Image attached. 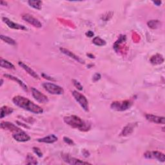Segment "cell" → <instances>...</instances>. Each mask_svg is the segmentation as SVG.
<instances>
[{"instance_id":"1","label":"cell","mask_w":165,"mask_h":165,"mask_svg":"<svg viewBox=\"0 0 165 165\" xmlns=\"http://www.w3.org/2000/svg\"><path fill=\"white\" fill-rule=\"evenodd\" d=\"M13 101L14 104L18 106V107L27 110L32 114H40L43 112V109L40 106L34 103L32 101L23 96H14L13 99Z\"/></svg>"},{"instance_id":"2","label":"cell","mask_w":165,"mask_h":165,"mask_svg":"<svg viewBox=\"0 0 165 165\" xmlns=\"http://www.w3.org/2000/svg\"><path fill=\"white\" fill-rule=\"evenodd\" d=\"M63 121L70 126L78 129L82 132H87L90 128V125L88 123L82 120L77 115L65 116L63 118Z\"/></svg>"},{"instance_id":"3","label":"cell","mask_w":165,"mask_h":165,"mask_svg":"<svg viewBox=\"0 0 165 165\" xmlns=\"http://www.w3.org/2000/svg\"><path fill=\"white\" fill-rule=\"evenodd\" d=\"M132 105V102L129 100L125 101H116L112 103L110 105V108L116 111H125L129 109H130Z\"/></svg>"},{"instance_id":"4","label":"cell","mask_w":165,"mask_h":165,"mask_svg":"<svg viewBox=\"0 0 165 165\" xmlns=\"http://www.w3.org/2000/svg\"><path fill=\"white\" fill-rule=\"evenodd\" d=\"M72 94L75 100L79 103V104L82 107V109L85 112H88L89 110V106H88V101L86 98V97L84 95H82V93L76 90H74L72 92Z\"/></svg>"},{"instance_id":"5","label":"cell","mask_w":165,"mask_h":165,"mask_svg":"<svg viewBox=\"0 0 165 165\" xmlns=\"http://www.w3.org/2000/svg\"><path fill=\"white\" fill-rule=\"evenodd\" d=\"M43 87L46 92L53 95H61L64 93V90L62 87L52 82H44L43 83Z\"/></svg>"},{"instance_id":"6","label":"cell","mask_w":165,"mask_h":165,"mask_svg":"<svg viewBox=\"0 0 165 165\" xmlns=\"http://www.w3.org/2000/svg\"><path fill=\"white\" fill-rule=\"evenodd\" d=\"M144 157L147 159H157L161 162L165 161L164 154L158 151H148L144 154Z\"/></svg>"},{"instance_id":"7","label":"cell","mask_w":165,"mask_h":165,"mask_svg":"<svg viewBox=\"0 0 165 165\" xmlns=\"http://www.w3.org/2000/svg\"><path fill=\"white\" fill-rule=\"evenodd\" d=\"M32 94L34 98L40 103H46L49 102V99L43 93L40 92L38 90L32 87L31 88Z\"/></svg>"},{"instance_id":"8","label":"cell","mask_w":165,"mask_h":165,"mask_svg":"<svg viewBox=\"0 0 165 165\" xmlns=\"http://www.w3.org/2000/svg\"><path fill=\"white\" fill-rule=\"evenodd\" d=\"M63 161L70 164H74V165H79V164H91L90 162L82 161L80 159H76L75 157H72L70 156L68 154H62L61 156Z\"/></svg>"},{"instance_id":"9","label":"cell","mask_w":165,"mask_h":165,"mask_svg":"<svg viewBox=\"0 0 165 165\" xmlns=\"http://www.w3.org/2000/svg\"><path fill=\"white\" fill-rule=\"evenodd\" d=\"M22 19L24 21H27V23H29V24L34 26V27L41 28L42 27L41 23L38 19L34 18V16H32L29 14H26L25 15H23L22 16Z\"/></svg>"},{"instance_id":"10","label":"cell","mask_w":165,"mask_h":165,"mask_svg":"<svg viewBox=\"0 0 165 165\" xmlns=\"http://www.w3.org/2000/svg\"><path fill=\"white\" fill-rule=\"evenodd\" d=\"M2 20L5 23V24L10 29H16V30H27V28L23 26L22 25H19L18 23H16L13 21H12L10 19H9L7 18L3 17L2 18Z\"/></svg>"},{"instance_id":"11","label":"cell","mask_w":165,"mask_h":165,"mask_svg":"<svg viewBox=\"0 0 165 165\" xmlns=\"http://www.w3.org/2000/svg\"><path fill=\"white\" fill-rule=\"evenodd\" d=\"M145 117L146 119L150 122L156 124H161V125L165 124V118L164 117L157 116L153 114H146Z\"/></svg>"},{"instance_id":"12","label":"cell","mask_w":165,"mask_h":165,"mask_svg":"<svg viewBox=\"0 0 165 165\" xmlns=\"http://www.w3.org/2000/svg\"><path fill=\"white\" fill-rule=\"evenodd\" d=\"M13 138L18 142H27L30 140V137L23 131L16 132L13 135Z\"/></svg>"},{"instance_id":"13","label":"cell","mask_w":165,"mask_h":165,"mask_svg":"<svg viewBox=\"0 0 165 165\" xmlns=\"http://www.w3.org/2000/svg\"><path fill=\"white\" fill-rule=\"evenodd\" d=\"M60 49L61 52L63 54H65L66 56H68L74 59L75 61H77V62H79V63H80L81 64H84L85 63V61L82 60V59H81L79 56H77L76 54H74V53H72V52L70 51L69 50H68L67 49H65V48H60Z\"/></svg>"},{"instance_id":"14","label":"cell","mask_w":165,"mask_h":165,"mask_svg":"<svg viewBox=\"0 0 165 165\" xmlns=\"http://www.w3.org/2000/svg\"><path fill=\"white\" fill-rule=\"evenodd\" d=\"M18 65L23 68L24 69L25 71L30 75L32 77H34V79H40V77L38 75V74L34 71V70H32L30 67H29L28 65H27L26 64H25L22 61H19L18 62Z\"/></svg>"},{"instance_id":"15","label":"cell","mask_w":165,"mask_h":165,"mask_svg":"<svg viewBox=\"0 0 165 165\" xmlns=\"http://www.w3.org/2000/svg\"><path fill=\"white\" fill-rule=\"evenodd\" d=\"M1 128L2 129L8 130L11 132H15L16 133L22 131L19 128L16 126L13 123H10V122H2L1 123Z\"/></svg>"},{"instance_id":"16","label":"cell","mask_w":165,"mask_h":165,"mask_svg":"<svg viewBox=\"0 0 165 165\" xmlns=\"http://www.w3.org/2000/svg\"><path fill=\"white\" fill-rule=\"evenodd\" d=\"M5 77H7V79H11V80H13L16 82H18V83L19 85V86L24 90L25 91L27 92L28 91V87L26 85V84L25 83V82H23V81H22L21 79H18V77H15V76H13V75H10V74H4L3 75Z\"/></svg>"},{"instance_id":"17","label":"cell","mask_w":165,"mask_h":165,"mask_svg":"<svg viewBox=\"0 0 165 165\" xmlns=\"http://www.w3.org/2000/svg\"><path fill=\"white\" fill-rule=\"evenodd\" d=\"M57 137L53 134L49 135L48 136H46L43 138L38 139V141L40 143H48V144H52L55 143L56 141H57Z\"/></svg>"},{"instance_id":"18","label":"cell","mask_w":165,"mask_h":165,"mask_svg":"<svg viewBox=\"0 0 165 165\" xmlns=\"http://www.w3.org/2000/svg\"><path fill=\"white\" fill-rule=\"evenodd\" d=\"M136 126V123H130L126 125L123 130V131L121 133V136H127L130 134H131L133 131L135 126Z\"/></svg>"},{"instance_id":"19","label":"cell","mask_w":165,"mask_h":165,"mask_svg":"<svg viewBox=\"0 0 165 165\" xmlns=\"http://www.w3.org/2000/svg\"><path fill=\"white\" fill-rule=\"evenodd\" d=\"M150 63L153 65H160L164 62V58L161 54H157L150 58Z\"/></svg>"},{"instance_id":"20","label":"cell","mask_w":165,"mask_h":165,"mask_svg":"<svg viewBox=\"0 0 165 165\" xmlns=\"http://www.w3.org/2000/svg\"><path fill=\"white\" fill-rule=\"evenodd\" d=\"M14 110L13 108H10L7 107V106H3L1 108V119H3V117L11 114L13 112Z\"/></svg>"},{"instance_id":"21","label":"cell","mask_w":165,"mask_h":165,"mask_svg":"<svg viewBox=\"0 0 165 165\" xmlns=\"http://www.w3.org/2000/svg\"><path fill=\"white\" fill-rule=\"evenodd\" d=\"M147 25L152 29H156L161 26V23L159 20H150L147 23Z\"/></svg>"},{"instance_id":"22","label":"cell","mask_w":165,"mask_h":165,"mask_svg":"<svg viewBox=\"0 0 165 165\" xmlns=\"http://www.w3.org/2000/svg\"><path fill=\"white\" fill-rule=\"evenodd\" d=\"M28 3L30 7L37 9V10H41L42 8V2L41 1H32V0H30L28 2Z\"/></svg>"},{"instance_id":"23","label":"cell","mask_w":165,"mask_h":165,"mask_svg":"<svg viewBox=\"0 0 165 165\" xmlns=\"http://www.w3.org/2000/svg\"><path fill=\"white\" fill-rule=\"evenodd\" d=\"M0 65H1V67L2 68H7V69H14V65L11 63L10 62L3 60V58L1 59V62H0Z\"/></svg>"},{"instance_id":"24","label":"cell","mask_w":165,"mask_h":165,"mask_svg":"<svg viewBox=\"0 0 165 165\" xmlns=\"http://www.w3.org/2000/svg\"><path fill=\"white\" fill-rule=\"evenodd\" d=\"M0 38L1 40L3 41H5V43L10 45H16V42L15 40H14L13 39H12L10 37L6 36H3V35H1L0 36Z\"/></svg>"},{"instance_id":"25","label":"cell","mask_w":165,"mask_h":165,"mask_svg":"<svg viewBox=\"0 0 165 165\" xmlns=\"http://www.w3.org/2000/svg\"><path fill=\"white\" fill-rule=\"evenodd\" d=\"M26 164H38V161L37 159L34 157L32 154H28L26 159Z\"/></svg>"},{"instance_id":"26","label":"cell","mask_w":165,"mask_h":165,"mask_svg":"<svg viewBox=\"0 0 165 165\" xmlns=\"http://www.w3.org/2000/svg\"><path fill=\"white\" fill-rule=\"evenodd\" d=\"M93 43L97 46H104L106 45V41L99 37H96L93 39Z\"/></svg>"},{"instance_id":"27","label":"cell","mask_w":165,"mask_h":165,"mask_svg":"<svg viewBox=\"0 0 165 165\" xmlns=\"http://www.w3.org/2000/svg\"><path fill=\"white\" fill-rule=\"evenodd\" d=\"M33 151L34 152L35 154H36L39 157H43V153L41 152V150L38 148V147H33Z\"/></svg>"},{"instance_id":"28","label":"cell","mask_w":165,"mask_h":165,"mask_svg":"<svg viewBox=\"0 0 165 165\" xmlns=\"http://www.w3.org/2000/svg\"><path fill=\"white\" fill-rule=\"evenodd\" d=\"M72 81H73L74 85L79 90H82V88H83V87H82V86L81 85V83H80V82H79V81H77L76 80V79H73Z\"/></svg>"},{"instance_id":"29","label":"cell","mask_w":165,"mask_h":165,"mask_svg":"<svg viewBox=\"0 0 165 165\" xmlns=\"http://www.w3.org/2000/svg\"><path fill=\"white\" fill-rule=\"evenodd\" d=\"M63 141H65V143H67V144L69 145H74V141H73L71 139H70L69 137H63Z\"/></svg>"},{"instance_id":"30","label":"cell","mask_w":165,"mask_h":165,"mask_svg":"<svg viewBox=\"0 0 165 165\" xmlns=\"http://www.w3.org/2000/svg\"><path fill=\"white\" fill-rule=\"evenodd\" d=\"M101 74L97 73V74H96L95 75H94V76H93V81H95V82H96V81H98V80H99V79H101Z\"/></svg>"},{"instance_id":"31","label":"cell","mask_w":165,"mask_h":165,"mask_svg":"<svg viewBox=\"0 0 165 165\" xmlns=\"http://www.w3.org/2000/svg\"><path fill=\"white\" fill-rule=\"evenodd\" d=\"M85 34H86L87 36H88L89 38H92V37H93L94 36V33L92 31H91V30L88 31L87 32H86Z\"/></svg>"},{"instance_id":"32","label":"cell","mask_w":165,"mask_h":165,"mask_svg":"<svg viewBox=\"0 0 165 165\" xmlns=\"http://www.w3.org/2000/svg\"><path fill=\"white\" fill-rule=\"evenodd\" d=\"M153 3H154L155 5H156L157 6H160L162 3V2L161 1H155V2H153Z\"/></svg>"},{"instance_id":"33","label":"cell","mask_w":165,"mask_h":165,"mask_svg":"<svg viewBox=\"0 0 165 165\" xmlns=\"http://www.w3.org/2000/svg\"><path fill=\"white\" fill-rule=\"evenodd\" d=\"M3 4H5V5H7V2H5L2 1V2H1V5H3Z\"/></svg>"},{"instance_id":"34","label":"cell","mask_w":165,"mask_h":165,"mask_svg":"<svg viewBox=\"0 0 165 165\" xmlns=\"http://www.w3.org/2000/svg\"><path fill=\"white\" fill-rule=\"evenodd\" d=\"M87 55H88V56H90V58H94V56H93V55H91V54H87Z\"/></svg>"},{"instance_id":"35","label":"cell","mask_w":165,"mask_h":165,"mask_svg":"<svg viewBox=\"0 0 165 165\" xmlns=\"http://www.w3.org/2000/svg\"><path fill=\"white\" fill-rule=\"evenodd\" d=\"M3 79H1V86H2V85H3Z\"/></svg>"}]
</instances>
